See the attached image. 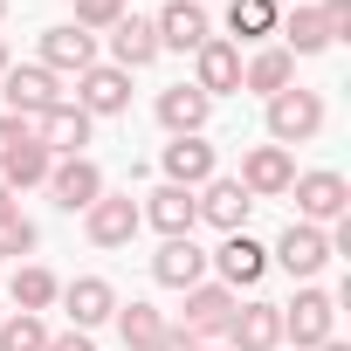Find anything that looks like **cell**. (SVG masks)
<instances>
[{
    "mask_svg": "<svg viewBox=\"0 0 351 351\" xmlns=\"http://www.w3.org/2000/svg\"><path fill=\"white\" fill-rule=\"evenodd\" d=\"M324 131V97L317 90H276L269 97V145H310Z\"/></svg>",
    "mask_w": 351,
    "mask_h": 351,
    "instance_id": "1",
    "label": "cell"
},
{
    "mask_svg": "<svg viewBox=\"0 0 351 351\" xmlns=\"http://www.w3.org/2000/svg\"><path fill=\"white\" fill-rule=\"evenodd\" d=\"M49 193H56L62 214H90L110 186H104V165L83 152V158H56V165H49Z\"/></svg>",
    "mask_w": 351,
    "mask_h": 351,
    "instance_id": "2",
    "label": "cell"
},
{
    "mask_svg": "<svg viewBox=\"0 0 351 351\" xmlns=\"http://www.w3.org/2000/svg\"><path fill=\"white\" fill-rule=\"evenodd\" d=\"M289 193H296V221H310V228L351 214V186H344V172H296Z\"/></svg>",
    "mask_w": 351,
    "mask_h": 351,
    "instance_id": "3",
    "label": "cell"
},
{
    "mask_svg": "<svg viewBox=\"0 0 351 351\" xmlns=\"http://www.w3.org/2000/svg\"><path fill=\"white\" fill-rule=\"evenodd\" d=\"M276 310H282V337L296 351H317L337 324V296H324V289H296V303H276Z\"/></svg>",
    "mask_w": 351,
    "mask_h": 351,
    "instance_id": "4",
    "label": "cell"
},
{
    "mask_svg": "<svg viewBox=\"0 0 351 351\" xmlns=\"http://www.w3.org/2000/svg\"><path fill=\"white\" fill-rule=\"evenodd\" d=\"M0 83H8V117H28V124L62 104V76H49L42 62H28V69L8 62V76H0Z\"/></svg>",
    "mask_w": 351,
    "mask_h": 351,
    "instance_id": "5",
    "label": "cell"
},
{
    "mask_svg": "<svg viewBox=\"0 0 351 351\" xmlns=\"http://www.w3.org/2000/svg\"><path fill=\"white\" fill-rule=\"evenodd\" d=\"M193 90H200L207 104L241 90V49H234L228 35H207V42L193 49Z\"/></svg>",
    "mask_w": 351,
    "mask_h": 351,
    "instance_id": "6",
    "label": "cell"
},
{
    "mask_svg": "<svg viewBox=\"0 0 351 351\" xmlns=\"http://www.w3.org/2000/svg\"><path fill=\"white\" fill-rule=\"evenodd\" d=\"M76 110H83V117H124V110H131V76H124L117 62H90V69L76 76Z\"/></svg>",
    "mask_w": 351,
    "mask_h": 351,
    "instance_id": "7",
    "label": "cell"
},
{
    "mask_svg": "<svg viewBox=\"0 0 351 351\" xmlns=\"http://www.w3.org/2000/svg\"><path fill=\"white\" fill-rule=\"evenodd\" d=\"M234 303H241V296H234L228 282H193V289H186V310H180V330L207 344V337H221V330H228Z\"/></svg>",
    "mask_w": 351,
    "mask_h": 351,
    "instance_id": "8",
    "label": "cell"
},
{
    "mask_svg": "<svg viewBox=\"0 0 351 351\" xmlns=\"http://www.w3.org/2000/svg\"><path fill=\"white\" fill-rule=\"evenodd\" d=\"M152 35H158V49H180V56H193L214 28H207V8L200 0H165V8L152 14Z\"/></svg>",
    "mask_w": 351,
    "mask_h": 351,
    "instance_id": "9",
    "label": "cell"
},
{
    "mask_svg": "<svg viewBox=\"0 0 351 351\" xmlns=\"http://www.w3.org/2000/svg\"><path fill=\"white\" fill-rule=\"evenodd\" d=\"M138 228H145V221H138V200H131V193H104V200L83 214V234H90L97 248H131Z\"/></svg>",
    "mask_w": 351,
    "mask_h": 351,
    "instance_id": "10",
    "label": "cell"
},
{
    "mask_svg": "<svg viewBox=\"0 0 351 351\" xmlns=\"http://www.w3.org/2000/svg\"><path fill=\"white\" fill-rule=\"evenodd\" d=\"M221 337H228V351H276L282 344V310L276 303H234Z\"/></svg>",
    "mask_w": 351,
    "mask_h": 351,
    "instance_id": "11",
    "label": "cell"
},
{
    "mask_svg": "<svg viewBox=\"0 0 351 351\" xmlns=\"http://www.w3.org/2000/svg\"><path fill=\"white\" fill-rule=\"evenodd\" d=\"M193 207H200V221H214L221 234H241L255 200H248V186H241V180H221V172H214V180L193 193Z\"/></svg>",
    "mask_w": 351,
    "mask_h": 351,
    "instance_id": "12",
    "label": "cell"
},
{
    "mask_svg": "<svg viewBox=\"0 0 351 351\" xmlns=\"http://www.w3.org/2000/svg\"><path fill=\"white\" fill-rule=\"evenodd\" d=\"M90 62H97V35H83L76 21H56L42 35V69L49 76H83Z\"/></svg>",
    "mask_w": 351,
    "mask_h": 351,
    "instance_id": "13",
    "label": "cell"
},
{
    "mask_svg": "<svg viewBox=\"0 0 351 351\" xmlns=\"http://www.w3.org/2000/svg\"><path fill=\"white\" fill-rule=\"evenodd\" d=\"M90 124H97V117H83L76 104H56L49 117H35V145H42L49 158H83V145H90Z\"/></svg>",
    "mask_w": 351,
    "mask_h": 351,
    "instance_id": "14",
    "label": "cell"
},
{
    "mask_svg": "<svg viewBox=\"0 0 351 351\" xmlns=\"http://www.w3.org/2000/svg\"><path fill=\"white\" fill-rule=\"evenodd\" d=\"M62 310H69V330H97L117 317V289L104 276H76V282H62Z\"/></svg>",
    "mask_w": 351,
    "mask_h": 351,
    "instance_id": "15",
    "label": "cell"
},
{
    "mask_svg": "<svg viewBox=\"0 0 351 351\" xmlns=\"http://www.w3.org/2000/svg\"><path fill=\"white\" fill-rule=\"evenodd\" d=\"M289 180H296V158H289L282 145H255V152L241 158V186H248V200H276V193H289Z\"/></svg>",
    "mask_w": 351,
    "mask_h": 351,
    "instance_id": "16",
    "label": "cell"
},
{
    "mask_svg": "<svg viewBox=\"0 0 351 351\" xmlns=\"http://www.w3.org/2000/svg\"><path fill=\"white\" fill-rule=\"evenodd\" d=\"M152 282H165V289H193V282H207V248L193 241V234H180V241H165L158 255H152Z\"/></svg>",
    "mask_w": 351,
    "mask_h": 351,
    "instance_id": "17",
    "label": "cell"
},
{
    "mask_svg": "<svg viewBox=\"0 0 351 351\" xmlns=\"http://www.w3.org/2000/svg\"><path fill=\"white\" fill-rule=\"evenodd\" d=\"M152 110H158V124H165L172 138H200V131H207V117H214V104H207L193 83H172V90H158V104H152Z\"/></svg>",
    "mask_w": 351,
    "mask_h": 351,
    "instance_id": "18",
    "label": "cell"
},
{
    "mask_svg": "<svg viewBox=\"0 0 351 351\" xmlns=\"http://www.w3.org/2000/svg\"><path fill=\"white\" fill-rule=\"evenodd\" d=\"M158 165H165V186H186V193H200V186L214 180V145H207V138H172Z\"/></svg>",
    "mask_w": 351,
    "mask_h": 351,
    "instance_id": "19",
    "label": "cell"
},
{
    "mask_svg": "<svg viewBox=\"0 0 351 351\" xmlns=\"http://www.w3.org/2000/svg\"><path fill=\"white\" fill-rule=\"evenodd\" d=\"M269 262H282L289 276H317V269L330 262V241H324V228H310V221H289Z\"/></svg>",
    "mask_w": 351,
    "mask_h": 351,
    "instance_id": "20",
    "label": "cell"
},
{
    "mask_svg": "<svg viewBox=\"0 0 351 351\" xmlns=\"http://www.w3.org/2000/svg\"><path fill=\"white\" fill-rule=\"evenodd\" d=\"M214 269H221V282L228 289H255L262 276H269V248L262 241H248V234H228L221 241V255H207Z\"/></svg>",
    "mask_w": 351,
    "mask_h": 351,
    "instance_id": "21",
    "label": "cell"
},
{
    "mask_svg": "<svg viewBox=\"0 0 351 351\" xmlns=\"http://www.w3.org/2000/svg\"><path fill=\"white\" fill-rule=\"evenodd\" d=\"M138 221H152V228H158L165 241H180V234H193L200 207H193V193H186V186H158V193H145Z\"/></svg>",
    "mask_w": 351,
    "mask_h": 351,
    "instance_id": "22",
    "label": "cell"
},
{
    "mask_svg": "<svg viewBox=\"0 0 351 351\" xmlns=\"http://www.w3.org/2000/svg\"><path fill=\"white\" fill-rule=\"evenodd\" d=\"M110 62L131 76V69H145V62H158V35H152V21L145 14H124L117 28H110Z\"/></svg>",
    "mask_w": 351,
    "mask_h": 351,
    "instance_id": "23",
    "label": "cell"
},
{
    "mask_svg": "<svg viewBox=\"0 0 351 351\" xmlns=\"http://www.w3.org/2000/svg\"><path fill=\"white\" fill-rule=\"evenodd\" d=\"M296 83V56L276 42V49H255L248 62H241V90H255V97H276V90H289Z\"/></svg>",
    "mask_w": 351,
    "mask_h": 351,
    "instance_id": "24",
    "label": "cell"
},
{
    "mask_svg": "<svg viewBox=\"0 0 351 351\" xmlns=\"http://www.w3.org/2000/svg\"><path fill=\"white\" fill-rule=\"evenodd\" d=\"M56 296H62V282H56V276H49L42 262H14V282H8V303H14V310L42 317V310H49Z\"/></svg>",
    "mask_w": 351,
    "mask_h": 351,
    "instance_id": "25",
    "label": "cell"
},
{
    "mask_svg": "<svg viewBox=\"0 0 351 351\" xmlns=\"http://www.w3.org/2000/svg\"><path fill=\"white\" fill-rule=\"evenodd\" d=\"M117 337H124V351H158L165 310L158 303H117Z\"/></svg>",
    "mask_w": 351,
    "mask_h": 351,
    "instance_id": "26",
    "label": "cell"
},
{
    "mask_svg": "<svg viewBox=\"0 0 351 351\" xmlns=\"http://www.w3.org/2000/svg\"><path fill=\"white\" fill-rule=\"evenodd\" d=\"M49 165H56V158L28 138V145H14L8 158H0V186H8V193H21V186H49Z\"/></svg>",
    "mask_w": 351,
    "mask_h": 351,
    "instance_id": "27",
    "label": "cell"
},
{
    "mask_svg": "<svg viewBox=\"0 0 351 351\" xmlns=\"http://www.w3.org/2000/svg\"><path fill=\"white\" fill-rule=\"evenodd\" d=\"M276 35H282V49H289V56H324V49H330V35H324V14H317V8H289V14L276 21Z\"/></svg>",
    "mask_w": 351,
    "mask_h": 351,
    "instance_id": "28",
    "label": "cell"
},
{
    "mask_svg": "<svg viewBox=\"0 0 351 351\" xmlns=\"http://www.w3.org/2000/svg\"><path fill=\"white\" fill-rule=\"evenodd\" d=\"M276 21H282V8H276V0H228V28H234L241 42L276 35ZM241 42H234V49H241Z\"/></svg>",
    "mask_w": 351,
    "mask_h": 351,
    "instance_id": "29",
    "label": "cell"
},
{
    "mask_svg": "<svg viewBox=\"0 0 351 351\" xmlns=\"http://www.w3.org/2000/svg\"><path fill=\"white\" fill-rule=\"evenodd\" d=\"M0 351H49V330H42V317H28V310L0 317Z\"/></svg>",
    "mask_w": 351,
    "mask_h": 351,
    "instance_id": "30",
    "label": "cell"
},
{
    "mask_svg": "<svg viewBox=\"0 0 351 351\" xmlns=\"http://www.w3.org/2000/svg\"><path fill=\"white\" fill-rule=\"evenodd\" d=\"M35 241H42V228H35L21 207L0 214V255H14V262H21V255H35Z\"/></svg>",
    "mask_w": 351,
    "mask_h": 351,
    "instance_id": "31",
    "label": "cell"
},
{
    "mask_svg": "<svg viewBox=\"0 0 351 351\" xmlns=\"http://www.w3.org/2000/svg\"><path fill=\"white\" fill-rule=\"evenodd\" d=\"M83 35H97V28H117L124 21V0H76V14H69Z\"/></svg>",
    "mask_w": 351,
    "mask_h": 351,
    "instance_id": "32",
    "label": "cell"
},
{
    "mask_svg": "<svg viewBox=\"0 0 351 351\" xmlns=\"http://www.w3.org/2000/svg\"><path fill=\"white\" fill-rule=\"evenodd\" d=\"M317 14H324V35L330 42H351V0H324Z\"/></svg>",
    "mask_w": 351,
    "mask_h": 351,
    "instance_id": "33",
    "label": "cell"
},
{
    "mask_svg": "<svg viewBox=\"0 0 351 351\" xmlns=\"http://www.w3.org/2000/svg\"><path fill=\"white\" fill-rule=\"evenodd\" d=\"M28 138H35V124H28V117H0V158H8L14 145H28Z\"/></svg>",
    "mask_w": 351,
    "mask_h": 351,
    "instance_id": "34",
    "label": "cell"
},
{
    "mask_svg": "<svg viewBox=\"0 0 351 351\" xmlns=\"http://www.w3.org/2000/svg\"><path fill=\"white\" fill-rule=\"evenodd\" d=\"M158 351H200V337H186L180 324H165V337H158Z\"/></svg>",
    "mask_w": 351,
    "mask_h": 351,
    "instance_id": "35",
    "label": "cell"
},
{
    "mask_svg": "<svg viewBox=\"0 0 351 351\" xmlns=\"http://www.w3.org/2000/svg\"><path fill=\"white\" fill-rule=\"evenodd\" d=\"M49 351H97V344H90V330H62V337H49Z\"/></svg>",
    "mask_w": 351,
    "mask_h": 351,
    "instance_id": "36",
    "label": "cell"
},
{
    "mask_svg": "<svg viewBox=\"0 0 351 351\" xmlns=\"http://www.w3.org/2000/svg\"><path fill=\"white\" fill-rule=\"evenodd\" d=\"M317 351H351V344H337V337H324V344H317Z\"/></svg>",
    "mask_w": 351,
    "mask_h": 351,
    "instance_id": "37",
    "label": "cell"
},
{
    "mask_svg": "<svg viewBox=\"0 0 351 351\" xmlns=\"http://www.w3.org/2000/svg\"><path fill=\"white\" fill-rule=\"evenodd\" d=\"M0 76H8V35H0Z\"/></svg>",
    "mask_w": 351,
    "mask_h": 351,
    "instance_id": "38",
    "label": "cell"
},
{
    "mask_svg": "<svg viewBox=\"0 0 351 351\" xmlns=\"http://www.w3.org/2000/svg\"><path fill=\"white\" fill-rule=\"evenodd\" d=\"M8 207H14V193H8V186H0V214H8Z\"/></svg>",
    "mask_w": 351,
    "mask_h": 351,
    "instance_id": "39",
    "label": "cell"
},
{
    "mask_svg": "<svg viewBox=\"0 0 351 351\" xmlns=\"http://www.w3.org/2000/svg\"><path fill=\"white\" fill-rule=\"evenodd\" d=\"M200 351H228V344H200Z\"/></svg>",
    "mask_w": 351,
    "mask_h": 351,
    "instance_id": "40",
    "label": "cell"
},
{
    "mask_svg": "<svg viewBox=\"0 0 351 351\" xmlns=\"http://www.w3.org/2000/svg\"><path fill=\"white\" fill-rule=\"evenodd\" d=\"M0 21H8V0H0Z\"/></svg>",
    "mask_w": 351,
    "mask_h": 351,
    "instance_id": "41",
    "label": "cell"
},
{
    "mask_svg": "<svg viewBox=\"0 0 351 351\" xmlns=\"http://www.w3.org/2000/svg\"><path fill=\"white\" fill-rule=\"evenodd\" d=\"M0 317H8V310H0Z\"/></svg>",
    "mask_w": 351,
    "mask_h": 351,
    "instance_id": "42",
    "label": "cell"
}]
</instances>
